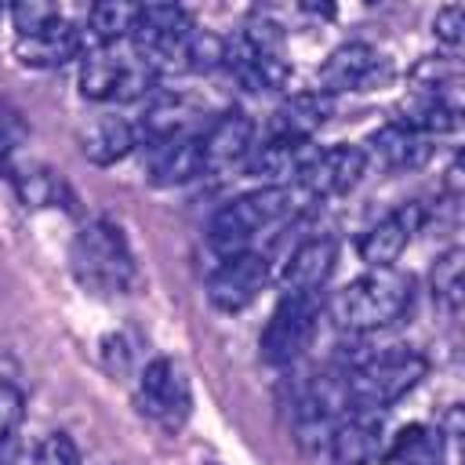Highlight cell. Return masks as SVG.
Returning <instances> with one entry per match:
<instances>
[{
  "mask_svg": "<svg viewBox=\"0 0 465 465\" xmlns=\"http://www.w3.org/2000/svg\"><path fill=\"white\" fill-rule=\"evenodd\" d=\"M298 189L302 185H262L229 200L207 225V247L218 254V262L247 251V243L262 229L291 218L298 211Z\"/></svg>",
  "mask_w": 465,
  "mask_h": 465,
  "instance_id": "obj_1",
  "label": "cell"
},
{
  "mask_svg": "<svg viewBox=\"0 0 465 465\" xmlns=\"http://www.w3.org/2000/svg\"><path fill=\"white\" fill-rule=\"evenodd\" d=\"M429 363L414 349H389L381 356H367L345 371V396L349 411H374L381 414L396 400H403L421 378Z\"/></svg>",
  "mask_w": 465,
  "mask_h": 465,
  "instance_id": "obj_2",
  "label": "cell"
},
{
  "mask_svg": "<svg viewBox=\"0 0 465 465\" xmlns=\"http://www.w3.org/2000/svg\"><path fill=\"white\" fill-rule=\"evenodd\" d=\"M411 302H414V283L392 265V269H371L360 280H352L338 294L334 309L349 331H378L396 323L411 309Z\"/></svg>",
  "mask_w": 465,
  "mask_h": 465,
  "instance_id": "obj_3",
  "label": "cell"
},
{
  "mask_svg": "<svg viewBox=\"0 0 465 465\" xmlns=\"http://www.w3.org/2000/svg\"><path fill=\"white\" fill-rule=\"evenodd\" d=\"M73 272L91 291H102V294L127 291L134 280V258L124 232L105 218L84 225L73 243Z\"/></svg>",
  "mask_w": 465,
  "mask_h": 465,
  "instance_id": "obj_4",
  "label": "cell"
},
{
  "mask_svg": "<svg viewBox=\"0 0 465 465\" xmlns=\"http://www.w3.org/2000/svg\"><path fill=\"white\" fill-rule=\"evenodd\" d=\"M316 320H320V294L283 291V298L269 312V320L262 327V338H258L262 360L272 363V367L294 363L309 349V341L316 334Z\"/></svg>",
  "mask_w": 465,
  "mask_h": 465,
  "instance_id": "obj_5",
  "label": "cell"
},
{
  "mask_svg": "<svg viewBox=\"0 0 465 465\" xmlns=\"http://www.w3.org/2000/svg\"><path fill=\"white\" fill-rule=\"evenodd\" d=\"M265 283H269V258L258 251H240L214 265V272L207 276V298L222 312H240L265 291Z\"/></svg>",
  "mask_w": 465,
  "mask_h": 465,
  "instance_id": "obj_6",
  "label": "cell"
},
{
  "mask_svg": "<svg viewBox=\"0 0 465 465\" xmlns=\"http://www.w3.org/2000/svg\"><path fill=\"white\" fill-rule=\"evenodd\" d=\"M131 40H134L138 54L156 69L167 58H185L189 40H193V22L178 4H156V7L142 11Z\"/></svg>",
  "mask_w": 465,
  "mask_h": 465,
  "instance_id": "obj_7",
  "label": "cell"
},
{
  "mask_svg": "<svg viewBox=\"0 0 465 465\" xmlns=\"http://www.w3.org/2000/svg\"><path fill=\"white\" fill-rule=\"evenodd\" d=\"M425 222V207L421 203H403L396 211H389L385 218H378L374 225H367L356 240V254L360 262H367L371 269H392L400 262V254L407 251L411 236L421 229Z\"/></svg>",
  "mask_w": 465,
  "mask_h": 465,
  "instance_id": "obj_8",
  "label": "cell"
},
{
  "mask_svg": "<svg viewBox=\"0 0 465 465\" xmlns=\"http://www.w3.org/2000/svg\"><path fill=\"white\" fill-rule=\"evenodd\" d=\"M138 403L149 418H156L163 429H182L189 418V385L178 374V367L163 356L145 363L142 381H138Z\"/></svg>",
  "mask_w": 465,
  "mask_h": 465,
  "instance_id": "obj_9",
  "label": "cell"
},
{
  "mask_svg": "<svg viewBox=\"0 0 465 465\" xmlns=\"http://www.w3.org/2000/svg\"><path fill=\"white\" fill-rule=\"evenodd\" d=\"M363 171H367V149L338 142V145H327L316 153V160L309 163V171L302 174L298 185L309 193V200H331V196L349 193Z\"/></svg>",
  "mask_w": 465,
  "mask_h": 465,
  "instance_id": "obj_10",
  "label": "cell"
},
{
  "mask_svg": "<svg viewBox=\"0 0 465 465\" xmlns=\"http://www.w3.org/2000/svg\"><path fill=\"white\" fill-rule=\"evenodd\" d=\"M316 145L312 138H280L269 134L265 145H254L247 156V171L265 178L269 185H298L302 174L309 171V163L316 160Z\"/></svg>",
  "mask_w": 465,
  "mask_h": 465,
  "instance_id": "obj_11",
  "label": "cell"
},
{
  "mask_svg": "<svg viewBox=\"0 0 465 465\" xmlns=\"http://www.w3.org/2000/svg\"><path fill=\"white\" fill-rule=\"evenodd\" d=\"M327 454L334 465H371L374 458H381V414L345 411L331 429Z\"/></svg>",
  "mask_w": 465,
  "mask_h": 465,
  "instance_id": "obj_12",
  "label": "cell"
},
{
  "mask_svg": "<svg viewBox=\"0 0 465 465\" xmlns=\"http://www.w3.org/2000/svg\"><path fill=\"white\" fill-rule=\"evenodd\" d=\"M367 156L389 174L418 171L429 160V134L414 131L403 120H389L367 138Z\"/></svg>",
  "mask_w": 465,
  "mask_h": 465,
  "instance_id": "obj_13",
  "label": "cell"
},
{
  "mask_svg": "<svg viewBox=\"0 0 465 465\" xmlns=\"http://www.w3.org/2000/svg\"><path fill=\"white\" fill-rule=\"evenodd\" d=\"M200 145H203V171H211V174L225 171V167H232V163L251 156V149H254V124H251L247 113L229 109V113H222L207 127V134H200Z\"/></svg>",
  "mask_w": 465,
  "mask_h": 465,
  "instance_id": "obj_14",
  "label": "cell"
},
{
  "mask_svg": "<svg viewBox=\"0 0 465 465\" xmlns=\"http://www.w3.org/2000/svg\"><path fill=\"white\" fill-rule=\"evenodd\" d=\"M381 73V54L371 44H341L327 54L320 65V91L338 94V91H363L374 76Z\"/></svg>",
  "mask_w": 465,
  "mask_h": 465,
  "instance_id": "obj_15",
  "label": "cell"
},
{
  "mask_svg": "<svg viewBox=\"0 0 465 465\" xmlns=\"http://www.w3.org/2000/svg\"><path fill=\"white\" fill-rule=\"evenodd\" d=\"M203 174V145L196 134H171L149 142V178L156 185H182Z\"/></svg>",
  "mask_w": 465,
  "mask_h": 465,
  "instance_id": "obj_16",
  "label": "cell"
},
{
  "mask_svg": "<svg viewBox=\"0 0 465 465\" xmlns=\"http://www.w3.org/2000/svg\"><path fill=\"white\" fill-rule=\"evenodd\" d=\"M80 54V29L73 22H51L33 36H18L15 58L29 69H58Z\"/></svg>",
  "mask_w": 465,
  "mask_h": 465,
  "instance_id": "obj_17",
  "label": "cell"
},
{
  "mask_svg": "<svg viewBox=\"0 0 465 465\" xmlns=\"http://www.w3.org/2000/svg\"><path fill=\"white\" fill-rule=\"evenodd\" d=\"M338 262V243L331 236H312L305 243L294 247L287 269H283V287L287 291H312L320 294V287L331 280Z\"/></svg>",
  "mask_w": 465,
  "mask_h": 465,
  "instance_id": "obj_18",
  "label": "cell"
},
{
  "mask_svg": "<svg viewBox=\"0 0 465 465\" xmlns=\"http://www.w3.org/2000/svg\"><path fill=\"white\" fill-rule=\"evenodd\" d=\"M331 116V94L327 91H302V94H291L276 113H272V124H269V134H280V138H312Z\"/></svg>",
  "mask_w": 465,
  "mask_h": 465,
  "instance_id": "obj_19",
  "label": "cell"
},
{
  "mask_svg": "<svg viewBox=\"0 0 465 465\" xmlns=\"http://www.w3.org/2000/svg\"><path fill=\"white\" fill-rule=\"evenodd\" d=\"M131 149H134V131L120 116H102L80 131V153L94 167H109V163L124 160Z\"/></svg>",
  "mask_w": 465,
  "mask_h": 465,
  "instance_id": "obj_20",
  "label": "cell"
},
{
  "mask_svg": "<svg viewBox=\"0 0 465 465\" xmlns=\"http://www.w3.org/2000/svg\"><path fill=\"white\" fill-rule=\"evenodd\" d=\"M142 11H145L142 0H94V4H91V18H87L91 36H94L98 44L113 47L116 40L134 36Z\"/></svg>",
  "mask_w": 465,
  "mask_h": 465,
  "instance_id": "obj_21",
  "label": "cell"
},
{
  "mask_svg": "<svg viewBox=\"0 0 465 465\" xmlns=\"http://www.w3.org/2000/svg\"><path fill=\"white\" fill-rule=\"evenodd\" d=\"M429 291H432V302L447 312H458L465 309V243H454L447 247L432 269H429Z\"/></svg>",
  "mask_w": 465,
  "mask_h": 465,
  "instance_id": "obj_22",
  "label": "cell"
},
{
  "mask_svg": "<svg viewBox=\"0 0 465 465\" xmlns=\"http://www.w3.org/2000/svg\"><path fill=\"white\" fill-rule=\"evenodd\" d=\"M396 465H443V429L432 425H407L392 436V447L385 450Z\"/></svg>",
  "mask_w": 465,
  "mask_h": 465,
  "instance_id": "obj_23",
  "label": "cell"
},
{
  "mask_svg": "<svg viewBox=\"0 0 465 465\" xmlns=\"http://www.w3.org/2000/svg\"><path fill=\"white\" fill-rule=\"evenodd\" d=\"M15 178V189L18 196L29 203V207H54L62 200H69V189L65 182L47 171V167H33V171H22V174H11Z\"/></svg>",
  "mask_w": 465,
  "mask_h": 465,
  "instance_id": "obj_24",
  "label": "cell"
},
{
  "mask_svg": "<svg viewBox=\"0 0 465 465\" xmlns=\"http://www.w3.org/2000/svg\"><path fill=\"white\" fill-rule=\"evenodd\" d=\"M11 22L18 36H33L58 22V0H11Z\"/></svg>",
  "mask_w": 465,
  "mask_h": 465,
  "instance_id": "obj_25",
  "label": "cell"
},
{
  "mask_svg": "<svg viewBox=\"0 0 465 465\" xmlns=\"http://www.w3.org/2000/svg\"><path fill=\"white\" fill-rule=\"evenodd\" d=\"M29 465H80V450L65 432H51L36 443Z\"/></svg>",
  "mask_w": 465,
  "mask_h": 465,
  "instance_id": "obj_26",
  "label": "cell"
},
{
  "mask_svg": "<svg viewBox=\"0 0 465 465\" xmlns=\"http://www.w3.org/2000/svg\"><path fill=\"white\" fill-rule=\"evenodd\" d=\"M432 36L443 44V47H450V51H461L465 47V7H443V11H436V18H432Z\"/></svg>",
  "mask_w": 465,
  "mask_h": 465,
  "instance_id": "obj_27",
  "label": "cell"
},
{
  "mask_svg": "<svg viewBox=\"0 0 465 465\" xmlns=\"http://www.w3.org/2000/svg\"><path fill=\"white\" fill-rule=\"evenodd\" d=\"M25 138V124L18 113H0V171H11V156Z\"/></svg>",
  "mask_w": 465,
  "mask_h": 465,
  "instance_id": "obj_28",
  "label": "cell"
},
{
  "mask_svg": "<svg viewBox=\"0 0 465 465\" xmlns=\"http://www.w3.org/2000/svg\"><path fill=\"white\" fill-rule=\"evenodd\" d=\"M443 436H454V440L465 447V403H454V407L443 414Z\"/></svg>",
  "mask_w": 465,
  "mask_h": 465,
  "instance_id": "obj_29",
  "label": "cell"
},
{
  "mask_svg": "<svg viewBox=\"0 0 465 465\" xmlns=\"http://www.w3.org/2000/svg\"><path fill=\"white\" fill-rule=\"evenodd\" d=\"M18 458V436L15 429H0V465H15Z\"/></svg>",
  "mask_w": 465,
  "mask_h": 465,
  "instance_id": "obj_30",
  "label": "cell"
},
{
  "mask_svg": "<svg viewBox=\"0 0 465 465\" xmlns=\"http://www.w3.org/2000/svg\"><path fill=\"white\" fill-rule=\"evenodd\" d=\"M298 4H302V11H320L323 18L334 15V0H298Z\"/></svg>",
  "mask_w": 465,
  "mask_h": 465,
  "instance_id": "obj_31",
  "label": "cell"
},
{
  "mask_svg": "<svg viewBox=\"0 0 465 465\" xmlns=\"http://www.w3.org/2000/svg\"><path fill=\"white\" fill-rule=\"evenodd\" d=\"M461 450H465V447H461Z\"/></svg>",
  "mask_w": 465,
  "mask_h": 465,
  "instance_id": "obj_32",
  "label": "cell"
}]
</instances>
